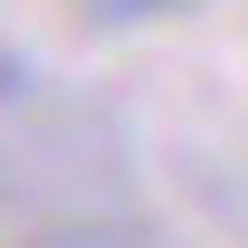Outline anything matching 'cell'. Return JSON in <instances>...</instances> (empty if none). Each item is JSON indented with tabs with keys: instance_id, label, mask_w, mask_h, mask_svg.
<instances>
[{
	"instance_id": "1",
	"label": "cell",
	"mask_w": 248,
	"mask_h": 248,
	"mask_svg": "<svg viewBox=\"0 0 248 248\" xmlns=\"http://www.w3.org/2000/svg\"><path fill=\"white\" fill-rule=\"evenodd\" d=\"M162 10H191V0H86V19H105V29H134V19H162Z\"/></svg>"
}]
</instances>
